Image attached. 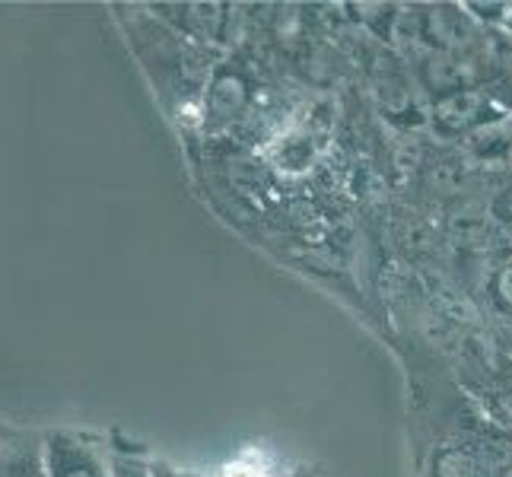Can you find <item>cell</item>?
<instances>
[{"label": "cell", "instance_id": "1", "mask_svg": "<svg viewBox=\"0 0 512 477\" xmlns=\"http://www.w3.org/2000/svg\"><path fill=\"white\" fill-rule=\"evenodd\" d=\"M497 233H500V226L493 223V217H487V214H455L449 220V236L458 245H465V249H474V252L493 249Z\"/></svg>", "mask_w": 512, "mask_h": 477}, {"label": "cell", "instance_id": "2", "mask_svg": "<svg viewBox=\"0 0 512 477\" xmlns=\"http://www.w3.org/2000/svg\"><path fill=\"white\" fill-rule=\"evenodd\" d=\"M423 80L433 93H443V96H452V93H462L465 90V67L462 61H455L449 51H433L423 64Z\"/></svg>", "mask_w": 512, "mask_h": 477}, {"label": "cell", "instance_id": "3", "mask_svg": "<svg viewBox=\"0 0 512 477\" xmlns=\"http://www.w3.org/2000/svg\"><path fill=\"white\" fill-rule=\"evenodd\" d=\"M481 93H474V90H462V93H452V96H443L436 105V118H439V125L449 128V131H462L468 125H474L481 115Z\"/></svg>", "mask_w": 512, "mask_h": 477}, {"label": "cell", "instance_id": "4", "mask_svg": "<svg viewBox=\"0 0 512 477\" xmlns=\"http://www.w3.org/2000/svg\"><path fill=\"white\" fill-rule=\"evenodd\" d=\"M245 99V86L239 77H223L214 90V105L223 112V115H233Z\"/></svg>", "mask_w": 512, "mask_h": 477}, {"label": "cell", "instance_id": "5", "mask_svg": "<svg viewBox=\"0 0 512 477\" xmlns=\"http://www.w3.org/2000/svg\"><path fill=\"white\" fill-rule=\"evenodd\" d=\"M439 477H474V462L462 452H446L439 458Z\"/></svg>", "mask_w": 512, "mask_h": 477}, {"label": "cell", "instance_id": "6", "mask_svg": "<svg viewBox=\"0 0 512 477\" xmlns=\"http://www.w3.org/2000/svg\"><path fill=\"white\" fill-rule=\"evenodd\" d=\"M497 299L506 309H512V261L503 264V271L497 274Z\"/></svg>", "mask_w": 512, "mask_h": 477}, {"label": "cell", "instance_id": "7", "mask_svg": "<svg viewBox=\"0 0 512 477\" xmlns=\"http://www.w3.org/2000/svg\"><path fill=\"white\" fill-rule=\"evenodd\" d=\"M223 477H271L261 465H249V462H236L223 471Z\"/></svg>", "mask_w": 512, "mask_h": 477}, {"label": "cell", "instance_id": "8", "mask_svg": "<svg viewBox=\"0 0 512 477\" xmlns=\"http://www.w3.org/2000/svg\"><path fill=\"white\" fill-rule=\"evenodd\" d=\"M500 214H503V220L512 226V185L503 191V198H500Z\"/></svg>", "mask_w": 512, "mask_h": 477}, {"label": "cell", "instance_id": "9", "mask_svg": "<svg viewBox=\"0 0 512 477\" xmlns=\"http://www.w3.org/2000/svg\"><path fill=\"white\" fill-rule=\"evenodd\" d=\"M509 96H512V77H509Z\"/></svg>", "mask_w": 512, "mask_h": 477}]
</instances>
